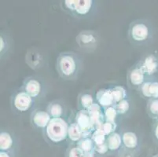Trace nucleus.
<instances>
[{
	"instance_id": "nucleus-1",
	"label": "nucleus",
	"mask_w": 158,
	"mask_h": 157,
	"mask_svg": "<svg viewBox=\"0 0 158 157\" xmlns=\"http://www.w3.org/2000/svg\"><path fill=\"white\" fill-rule=\"evenodd\" d=\"M56 70L64 81H74L80 77L84 68L82 57L73 51H64L58 54L56 60Z\"/></svg>"
},
{
	"instance_id": "nucleus-2",
	"label": "nucleus",
	"mask_w": 158,
	"mask_h": 157,
	"mask_svg": "<svg viewBox=\"0 0 158 157\" xmlns=\"http://www.w3.org/2000/svg\"><path fill=\"white\" fill-rule=\"evenodd\" d=\"M156 29L151 21L136 19L131 21L127 29V39L131 45L143 47L149 45L154 40Z\"/></svg>"
},
{
	"instance_id": "nucleus-3",
	"label": "nucleus",
	"mask_w": 158,
	"mask_h": 157,
	"mask_svg": "<svg viewBox=\"0 0 158 157\" xmlns=\"http://www.w3.org/2000/svg\"><path fill=\"white\" fill-rule=\"evenodd\" d=\"M69 123L64 118H52L47 127L43 130V135L48 143L59 144L68 139Z\"/></svg>"
},
{
	"instance_id": "nucleus-4",
	"label": "nucleus",
	"mask_w": 158,
	"mask_h": 157,
	"mask_svg": "<svg viewBox=\"0 0 158 157\" xmlns=\"http://www.w3.org/2000/svg\"><path fill=\"white\" fill-rule=\"evenodd\" d=\"M100 39L98 32L91 29L82 30L76 37V42L79 49L87 54H91L97 50Z\"/></svg>"
},
{
	"instance_id": "nucleus-5",
	"label": "nucleus",
	"mask_w": 158,
	"mask_h": 157,
	"mask_svg": "<svg viewBox=\"0 0 158 157\" xmlns=\"http://www.w3.org/2000/svg\"><path fill=\"white\" fill-rule=\"evenodd\" d=\"M24 91L29 94L36 101L43 98L46 94V84L44 80L38 76H28L23 81L21 88Z\"/></svg>"
},
{
	"instance_id": "nucleus-6",
	"label": "nucleus",
	"mask_w": 158,
	"mask_h": 157,
	"mask_svg": "<svg viewBox=\"0 0 158 157\" xmlns=\"http://www.w3.org/2000/svg\"><path fill=\"white\" fill-rule=\"evenodd\" d=\"M35 102V101L22 89L14 92L10 97L11 108L18 113L28 112L33 107Z\"/></svg>"
},
{
	"instance_id": "nucleus-7",
	"label": "nucleus",
	"mask_w": 158,
	"mask_h": 157,
	"mask_svg": "<svg viewBox=\"0 0 158 157\" xmlns=\"http://www.w3.org/2000/svg\"><path fill=\"white\" fill-rule=\"evenodd\" d=\"M24 60L27 65L34 71L40 70L47 64V56L37 47H31L28 50Z\"/></svg>"
},
{
	"instance_id": "nucleus-8",
	"label": "nucleus",
	"mask_w": 158,
	"mask_h": 157,
	"mask_svg": "<svg viewBox=\"0 0 158 157\" xmlns=\"http://www.w3.org/2000/svg\"><path fill=\"white\" fill-rule=\"evenodd\" d=\"M98 2L92 0H76L75 10L72 17L77 19H87L94 15Z\"/></svg>"
},
{
	"instance_id": "nucleus-9",
	"label": "nucleus",
	"mask_w": 158,
	"mask_h": 157,
	"mask_svg": "<svg viewBox=\"0 0 158 157\" xmlns=\"http://www.w3.org/2000/svg\"><path fill=\"white\" fill-rule=\"evenodd\" d=\"M146 77H156L158 74V53L151 52L143 56L138 61Z\"/></svg>"
},
{
	"instance_id": "nucleus-10",
	"label": "nucleus",
	"mask_w": 158,
	"mask_h": 157,
	"mask_svg": "<svg viewBox=\"0 0 158 157\" xmlns=\"http://www.w3.org/2000/svg\"><path fill=\"white\" fill-rule=\"evenodd\" d=\"M74 121L76 122L83 133V138L91 137L93 132L95 130L92 119L88 111L78 110L75 115Z\"/></svg>"
},
{
	"instance_id": "nucleus-11",
	"label": "nucleus",
	"mask_w": 158,
	"mask_h": 157,
	"mask_svg": "<svg viewBox=\"0 0 158 157\" xmlns=\"http://www.w3.org/2000/svg\"><path fill=\"white\" fill-rule=\"evenodd\" d=\"M147 79L138 62L131 67L127 72V84L131 90H138Z\"/></svg>"
},
{
	"instance_id": "nucleus-12",
	"label": "nucleus",
	"mask_w": 158,
	"mask_h": 157,
	"mask_svg": "<svg viewBox=\"0 0 158 157\" xmlns=\"http://www.w3.org/2000/svg\"><path fill=\"white\" fill-rule=\"evenodd\" d=\"M51 116L47 110L40 109H33L30 115V123L35 130H44L51 120Z\"/></svg>"
},
{
	"instance_id": "nucleus-13",
	"label": "nucleus",
	"mask_w": 158,
	"mask_h": 157,
	"mask_svg": "<svg viewBox=\"0 0 158 157\" xmlns=\"http://www.w3.org/2000/svg\"><path fill=\"white\" fill-rule=\"evenodd\" d=\"M137 91L141 97L147 101L158 98V79L156 77L147 79Z\"/></svg>"
},
{
	"instance_id": "nucleus-14",
	"label": "nucleus",
	"mask_w": 158,
	"mask_h": 157,
	"mask_svg": "<svg viewBox=\"0 0 158 157\" xmlns=\"http://www.w3.org/2000/svg\"><path fill=\"white\" fill-rule=\"evenodd\" d=\"M123 147L127 150L136 153L140 148V140L137 134L131 130H127L121 134Z\"/></svg>"
},
{
	"instance_id": "nucleus-15",
	"label": "nucleus",
	"mask_w": 158,
	"mask_h": 157,
	"mask_svg": "<svg viewBox=\"0 0 158 157\" xmlns=\"http://www.w3.org/2000/svg\"><path fill=\"white\" fill-rule=\"evenodd\" d=\"M14 47V39L11 35L7 31H1L0 32V58L5 60L11 54Z\"/></svg>"
},
{
	"instance_id": "nucleus-16",
	"label": "nucleus",
	"mask_w": 158,
	"mask_h": 157,
	"mask_svg": "<svg viewBox=\"0 0 158 157\" xmlns=\"http://www.w3.org/2000/svg\"><path fill=\"white\" fill-rule=\"evenodd\" d=\"M46 110L51 118H64L67 113V106L62 100L57 99L49 102Z\"/></svg>"
},
{
	"instance_id": "nucleus-17",
	"label": "nucleus",
	"mask_w": 158,
	"mask_h": 157,
	"mask_svg": "<svg viewBox=\"0 0 158 157\" xmlns=\"http://www.w3.org/2000/svg\"><path fill=\"white\" fill-rule=\"evenodd\" d=\"M95 101L102 109L114 105L115 101L111 88H102L95 93Z\"/></svg>"
},
{
	"instance_id": "nucleus-18",
	"label": "nucleus",
	"mask_w": 158,
	"mask_h": 157,
	"mask_svg": "<svg viewBox=\"0 0 158 157\" xmlns=\"http://www.w3.org/2000/svg\"><path fill=\"white\" fill-rule=\"evenodd\" d=\"M95 103V96H94L90 90H84L80 92L77 97L78 110L88 111Z\"/></svg>"
},
{
	"instance_id": "nucleus-19",
	"label": "nucleus",
	"mask_w": 158,
	"mask_h": 157,
	"mask_svg": "<svg viewBox=\"0 0 158 157\" xmlns=\"http://www.w3.org/2000/svg\"><path fill=\"white\" fill-rule=\"evenodd\" d=\"M88 112L92 119L93 124L95 129H101L102 126L106 121L102 108L96 102L94 105L89 109Z\"/></svg>"
},
{
	"instance_id": "nucleus-20",
	"label": "nucleus",
	"mask_w": 158,
	"mask_h": 157,
	"mask_svg": "<svg viewBox=\"0 0 158 157\" xmlns=\"http://www.w3.org/2000/svg\"><path fill=\"white\" fill-rule=\"evenodd\" d=\"M15 145L14 137L10 131L1 130L0 132V151L10 152L14 149Z\"/></svg>"
},
{
	"instance_id": "nucleus-21",
	"label": "nucleus",
	"mask_w": 158,
	"mask_h": 157,
	"mask_svg": "<svg viewBox=\"0 0 158 157\" xmlns=\"http://www.w3.org/2000/svg\"><path fill=\"white\" fill-rule=\"evenodd\" d=\"M109 149L111 154L117 153L123 148V141L122 135L118 132H114L110 135L107 136L106 140Z\"/></svg>"
},
{
	"instance_id": "nucleus-22",
	"label": "nucleus",
	"mask_w": 158,
	"mask_h": 157,
	"mask_svg": "<svg viewBox=\"0 0 158 157\" xmlns=\"http://www.w3.org/2000/svg\"><path fill=\"white\" fill-rule=\"evenodd\" d=\"M82 138H83V133L78 125L76 123L75 121L70 122L68 129V140L69 141L71 145H77Z\"/></svg>"
},
{
	"instance_id": "nucleus-23",
	"label": "nucleus",
	"mask_w": 158,
	"mask_h": 157,
	"mask_svg": "<svg viewBox=\"0 0 158 157\" xmlns=\"http://www.w3.org/2000/svg\"><path fill=\"white\" fill-rule=\"evenodd\" d=\"M113 95L115 104L118 103L124 99L128 98V93L127 89L121 85H114L110 87Z\"/></svg>"
},
{
	"instance_id": "nucleus-24",
	"label": "nucleus",
	"mask_w": 158,
	"mask_h": 157,
	"mask_svg": "<svg viewBox=\"0 0 158 157\" xmlns=\"http://www.w3.org/2000/svg\"><path fill=\"white\" fill-rule=\"evenodd\" d=\"M77 145L84 152V154L94 153L95 145H94L91 137L82 138L80 142L77 144Z\"/></svg>"
},
{
	"instance_id": "nucleus-25",
	"label": "nucleus",
	"mask_w": 158,
	"mask_h": 157,
	"mask_svg": "<svg viewBox=\"0 0 158 157\" xmlns=\"http://www.w3.org/2000/svg\"><path fill=\"white\" fill-rule=\"evenodd\" d=\"M131 101L129 98L124 99L118 103L115 104L116 111L118 113L119 117H125L130 113L131 109Z\"/></svg>"
},
{
	"instance_id": "nucleus-26",
	"label": "nucleus",
	"mask_w": 158,
	"mask_h": 157,
	"mask_svg": "<svg viewBox=\"0 0 158 157\" xmlns=\"http://www.w3.org/2000/svg\"><path fill=\"white\" fill-rule=\"evenodd\" d=\"M146 113L150 119L155 121L158 120V98L147 101Z\"/></svg>"
},
{
	"instance_id": "nucleus-27",
	"label": "nucleus",
	"mask_w": 158,
	"mask_h": 157,
	"mask_svg": "<svg viewBox=\"0 0 158 157\" xmlns=\"http://www.w3.org/2000/svg\"><path fill=\"white\" fill-rule=\"evenodd\" d=\"M91 138H92L95 146H97V145H101L106 143V140H107V135L103 132L102 129H96L93 132Z\"/></svg>"
},
{
	"instance_id": "nucleus-28",
	"label": "nucleus",
	"mask_w": 158,
	"mask_h": 157,
	"mask_svg": "<svg viewBox=\"0 0 158 157\" xmlns=\"http://www.w3.org/2000/svg\"><path fill=\"white\" fill-rule=\"evenodd\" d=\"M103 113H104L105 119L106 121H110V122H116V119L119 117L117 111H116V106L112 105L110 107L103 109Z\"/></svg>"
},
{
	"instance_id": "nucleus-29",
	"label": "nucleus",
	"mask_w": 158,
	"mask_h": 157,
	"mask_svg": "<svg viewBox=\"0 0 158 157\" xmlns=\"http://www.w3.org/2000/svg\"><path fill=\"white\" fill-rule=\"evenodd\" d=\"M84 152L77 145H70L66 151V157H84Z\"/></svg>"
},
{
	"instance_id": "nucleus-30",
	"label": "nucleus",
	"mask_w": 158,
	"mask_h": 157,
	"mask_svg": "<svg viewBox=\"0 0 158 157\" xmlns=\"http://www.w3.org/2000/svg\"><path fill=\"white\" fill-rule=\"evenodd\" d=\"M117 128V123L116 122H110V121H105L104 123L102 126L101 129L107 136L110 135L111 134L116 132Z\"/></svg>"
},
{
	"instance_id": "nucleus-31",
	"label": "nucleus",
	"mask_w": 158,
	"mask_h": 157,
	"mask_svg": "<svg viewBox=\"0 0 158 157\" xmlns=\"http://www.w3.org/2000/svg\"><path fill=\"white\" fill-rule=\"evenodd\" d=\"M94 153L97 157H106L107 155H110V149H109V147H108L107 143H104L103 145H97L95 146V149H94Z\"/></svg>"
},
{
	"instance_id": "nucleus-32",
	"label": "nucleus",
	"mask_w": 158,
	"mask_h": 157,
	"mask_svg": "<svg viewBox=\"0 0 158 157\" xmlns=\"http://www.w3.org/2000/svg\"><path fill=\"white\" fill-rule=\"evenodd\" d=\"M151 136L153 142L158 145V120L155 121L151 128Z\"/></svg>"
},
{
	"instance_id": "nucleus-33",
	"label": "nucleus",
	"mask_w": 158,
	"mask_h": 157,
	"mask_svg": "<svg viewBox=\"0 0 158 157\" xmlns=\"http://www.w3.org/2000/svg\"><path fill=\"white\" fill-rule=\"evenodd\" d=\"M116 154H117L116 157H135V153L127 150L123 147Z\"/></svg>"
},
{
	"instance_id": "nucleus-34",
	"label": "nucleus",
	"mask_w": 158,
	"mask_h": 157,
	"mask_svg": "<svg viewBox=\"0 0 158 157\" xmlns=\"http://www.w3.org/2000/svg\"><path fill=\"white\" fill-rule=\"evenodd\" d=\"M0 157H11L10 152H5V151H0Z\"/></svg>"
},
{
	"instance_id": "nucleus-35",
	"label": "nucleus",
	"mask_w": 158,
	"mask_h": 157,
	"mask_svg": "<svg viewBox=\"0 0 158 157\" xmlns=\"http://www.w3.org/2000/svg\"><path fill=\"white\" fill-rule=\"evenodd\" d=\"M95 154L94 153H90V154H85L84 157H95Z\"/></svg>"
},
{
	"instance_id": "nucleus-36",
	"label": "nucleus",
	"mask_w": 158,
	"mask_h": 157,
	"mask_svg": "<svg viewBox=\"0 0 158 157\" xmlns=\"http://www.w3.org/2000/svg\"><path fill=\"white\" fill-rule=\"evenodd\" d=\"M153 157H158V153H157V154H156V155H153Z\"/></svg>"
}]
</instances>
